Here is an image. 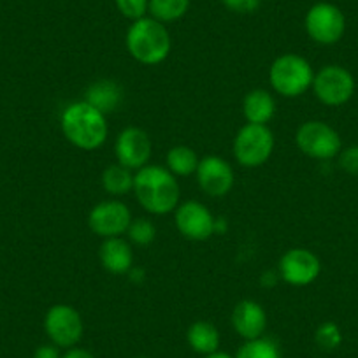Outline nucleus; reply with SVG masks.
I'll use <instances>...</instances> for the list:
<instances>
[{
    "label": "nucleus",
    "instance_id": "17",
    "mask_svg": "<svg viewBox=\"0 0 358 358\" xmlns=\"http://www.w3.org/2000/svg\"><path fill=\"white\" fill-rule=\"evenodd\" d=\"M276 113V101L267 90H251L243 101V115L248 123L267 125Z\"/></svg>",
    "mask_w": 358,
    "mask_h": 358
},
{
    "label": "nucleus",
    "instance_id": "10",
    "mask_svg": "<svg viewBox=\"0 0 358 358\" xmlns=\"http://www.w3.org/2000/svg\"><path fill=\"white\" fill-rule=\"evenodd\" d=\"M174 223L179 234L188 241L202 243L216 232V218L202 202L188 201L174 211Z\"/></svg>",
    "mask_w": 358,
    "mask_h": 358
},
{
    "label": "nucleus",
    "instance_id": "20",
    "mask_svg": "<svg viewBox=\"0 0 358 358\" xmlns=\"http://www.w3.org/2000/svg\"><path fill=\"white\" fill-rule=\"evenodd\" d=\"M134 176L130 169L113 164L102 172V188L113 197H122L134 192Z\"/></svg>",
    "mask_w": 358,
    "mask_h": 358
},
{
    "label": "nucleus",
    "instance_id": "7",
    "mask_svg": "<svg viewBox=\"0 0 358 358\" xmlns=\"http://www.w3.org/2000/svg\"><path fill=\"white\" fill-rule=\"evenodd\" d=\"M297 148L309 158L315 160H330L341 153V137L329 123L306 122L299 127L295 134Z\"/></svg>",
    "mask_w": 358,
    "mask_h": 358
},
{
    "label": "nucleus",
    "instance_id": "24",
    "mask_svg": "<svg viewBox=\"0 0 358 358\" xmlns=\"http://www.w3.org/2000/svg\"><path fill=\"white\" fill-rule=\"evenodd\" d=\"M316 346L322 348L323 351H334L343 343V332L339 325L334 322H323L315 332Z\"/></svg>",
    "mask_w": 358,
    "mask_h": 358
},
{
    "label": "nucleus",
    "instance_id": "23",
    "mask_svg": "<svg viewBox=\"0 0 358 358\" xmlns=\"http://www.w3.org/2000/svg\"><path fill=\"white\" fill-rule=\"evenodd\" d=\"M236 358H283L280 346L271 337H258V339L244 341L243 346L237 350Z\"/></svg>",
    "mask_w": 358,
    "mask_h": 358
},
{
    "label": "nucleus",
    "instance_id": "14",
    "mask_svg": "<svg viewBox=\"0 0 358 358\" xmlns=\"http://www.w3.org/2000/svg\"><path fill=\"white\" fill-rule=\"evenodd\" d=\"M195 174H197L199 187L209 197H225L236 183L232 165L216 155L202 158Z\"/></svg>",
    "mask_w": 358,
    "mask_h": 358
},
{
    "label": "nucleus",
    "instance_id": "32",
    "mask_svg": "<svg viewBox=\"0 0 358 358\" xmlns=\"http://www.w3.org/2000/svg\"><path fill=\"white\" fill-rule=\"evenodd\" d=\"M134 358H148V357H134Z\"/></svg>",
    "mask_w": 358,
    "mask_h": 358
},
{
    "label": "nucleus",
    "instance_id": "13",
    "mask_svg": "<svg viewBox=\"0 0 358 358\" xmlns=\"http://www.w3.org/2000/svg\"><path fill=\"white\" fill-rule=\"evenodd\" d=\"M151 153H153V144H151L148 132H144L143 129L129 127L116 137V160L130 171H139V169L146 167L151 160Z\"/></svg>",
    "mask_w": 358,
    "mask_h": 358
},
{
    "label": "nucleus",
    "instance_id": "5",
    "mask_svg": "<svg viewBox=\"0 0 358 358\" xmlns=\"http://www.w3.org/2000/svg\"><path fill=\"white\" fill-rule=\"evenodd\" d=\"M274 144V134L267 125L246 123L234 139V157L243 167L257 169L271 158Z\"/></svg>",
    "mask_w": 358,
    "mask_h": 358
},
{
    "label": "nucleus",
    "instance_id": "1",
    "mask_svg": "<svg viewBox=\"0 0 358 358\" xmlns=\"http://www.w3.org/2000/svg\"><path fill=\"white\" fill-rule=\"evenodd\" d=\"M134 194L148 213L157 216L174 213L181 197L176 176L167 167L150 164L134 176Z\"/></svg>",
    "mask_w": 358,
    "mask_h": 358
},
{
    "label": "nucleus",
    "instance_id": "16",
    "mask_svg": "<svg viewBox=\"0 0 358 358\" xmlns=\"http://www.w3.org/2000/svg\"><path fill=\"white\" fill-rule=\"evenodd\" d=\"M102 267L111 274H127L134 265L132 246L122 237L104 239L99 250Z\"/></svg>",
    "mask_w": 358,
    "mask_h": 358
},
{
    "label": "nucleus",
    "instance_id": "15",
    "mask_svg": "<svg viewBox=\"0 0 358 358\" xmlns=\"http://www.w3.org/2000/svg\"><path fill=\"white\" fill-rule=\"evenodd\" d=\"M232 327L244 341L258 339L264 336L267 329V313L264 306L257 301L244 299L234 308L232 311Z\"/></svg>",
    "mask_w": 358,
    "mask_h": 358
},
{
    "label": "nucleus",
    "instance_id": "2",
    "mask_svg": "<svg viewBox=\"0 0 358 358\" xmlns=\"http://www.w3.org/2000/svg\"><path fill=\"white\" fill-rule=\"evenodd\" d=\"M60 127L65 139L83 151L99 150L108 141L109 125L106 115L86 101L67 106L62 113Z\"/></svg>",
    "mask_w": 358,
    "mask_h": 358
},
{
    "label": "nucleus",
    "instance_id": "3",
    "mask_svg": "<svg viewBox=\"0 0 358 358\" xmlns=\"http://www.w3.org/2000/svg\"><path fill=\"white\" fill-rule=\"evenodd\" d=\"M127 50L143 65H158L171 53V34L164 23L151 16L136 20L127 32Z\"/></svg>",
    "mask_w": 358,
    "mask_h": 358
},
{
    "label": "nucleus",
    "instance_id": "12",
    "mask_svg": "<svg viewBox=\"0 0 358 358\" xmlns=\"http://www.w3.org/2000/svg\"><path fill=\"white\" fill-rule=\"evenodd\" d=\"M322 273V262L306 248H292L281 257L280 276L292 287H308L315 283Z\"/></svg>",
    "mask_w": 358,
    "mask_h": 358
},
{
    "label": "nucleus",
    "instance_id": "30",
    "mask_svg": "<svg viewBox=\"0 0 358 358\" xmlns=\"http://www.w3.org/2000/svg\"><path fill=\"white\" fill-rule=\"evenodd\" d=\"M62 358H95V355L92 353V351L85 350V348L74 346L69 348V350L62 355Z\"/></svg>",
    "mask_w": 358,
    "mask_h": 358
},
{
    "label": "nucleus",
    "instance_id": "4",
    "mask_svg": "<svg viewBox=\"0 0 358 358\" xmlns=\"http://www.w3.org/2000/svg\"><path fill=\"white\" fill-rule=\"evenodd\" d=\"M315 72L304 57L285 53L268 69V81L278 95L285 99L301 97L313 86Z\"/></svg>",
    "mask_w": 358,
    "mask_h": 358
},
{
    "label": "nucleus",
    "instance_id": "27",
    "mask_svg": "<svg viewBox=\"0 0 358 358\" xmlns=\"http://www.w3.org/2000/svg\"><path fill=\"white\" fill-rule=\"evenodd\" d=\"M339 165L348 174L358 176V146H350L341 151Z\"/></svg>",
    "mask_w": 358,
    "mask_h": 358
},
{
    "label": "nucleus",
    "instance_id": "28",
    "mask_svg": "<svg viewBox=\"0 0 358 358\" xmlns=\"http://www.w3.org/2000/svg\"><path fill=\"white\" fill-rule=\"evenodd\" d=\"M222 2L230 9V11L241 13V15L255 13L262 4V0H222Z\"/></svg>",
    "mask_w": 358,
    "mask_h": 358
},
{
    "label": "nucleus",
    "instance_id": "11",
    "mask_svg": "<svg viewBox=\"0 0 358 358\" xmlns=\"http://www.w3.org/2000/svg\"><path fill=\"white\" fill-rule=\"evenodd\" d=\"M132 223L129 206L120 201L99 202L88 215V227L102 239L122 237Z\"/></svg>",
    "mask_w": 358,
    "mask_h": 358
},
{
    "label": "nucleus",
    "instance_id": "19",
    "mask_svg": "<svg viewBox=\"0 0 358 358\" xmlns=\"http://www.w3.org/2000/svg\"><path fill=\"white\" fill-rule=\"evenodd\" d=\"M187 343L195 353L199 355H211L220 350L222 344V336H220L218 329L213 325L211 322L206 320H199V322L192 323L187 330Z\"/></svg>",
    "mask_w": 358,
    "mask_h": 358
},
{
    "label": "nucleus",
    "instance_id": "9",
    "mask_svg": "<svg viewBox=\"0 0 358 358\" xmlns=\"http://www.w3.org/2000/svg\"><path fill=\"white\" fill-rule=\"evenodd\" d=\"M304 27L308 36L315 43L330 46L344 36L346 18L337 6L329 4V2H318L306 15Z\"/></svg>",
    "mask_w": 358,
    "mask_h": 358
},
{
    "label": "nucleus",
    "instance_id": "25",
    "mask_svg": "<svg viewBox=\"0 0 358 358\" xmlns=\"http://www.w3.org/2000/svg\"><path fill=\"white\" fill-rule=\"evenodd\" d=\"M127 234H129L130 243L137 244V246H148V244L153 243L155 237H157V229H155V225L150 220L137 218L132 220Z\"/></svg>",
    "mask_w": 358,
    "mask_h": 358
},
{
    "label": "nucleus",
    "instance_id": "26",
    "mask_svg": "<svg viewBox=\"0 0 358 358\" xmlns=\"http://www.w3.org/2000/svg\"><path fill=\"white\" fill-rule=\"evenodd\" d=\"M120 15L129 18L130 22L144 18L150 9V0H115Z\"/></svg>",
    "mask_w": 358,
    "mask_h": 358
},
{
    "label": "nucleus",
    "instance_id": "31",
    "mask_svg": "<svg viewBox=\"0 0 358 358\" xmlns=\"http://www.w3.org/2000/svg\"><path fill=\"white\" fill-rule=\"evenodd\" d=\"M204 358H236V357H232V355L230 353H227V351H215V353H211V355H206Z\"/></svg>",
    "mask_w": 358,
    "mask_h": 358
},
{
    "label": "nucleus",
    "instance_id": "21",
    "mask_svg": "<svg viewBox=\"0 0 358 358\" xmlns=\"http://www.w3.org/2000/svg\"><path fill=\"white\" fill-rule=\"evenodd\" d=\"M199 157L190 146H174L169 150L167 158H165V164H167V169L174 176H181V178H187V176H192L197 172L199 167Z\"/></svg>",
    "mask_w": 358,
    "mask_h": 358
},
{
    "label": "nucleus",
    "instance_id": "22",
    "mask_svg": "<svg viewBox=\"0 0 358 358\" xmlns=\"http://www.w3.org/2000/svg\"><path fill=\"white\" fill-rule=\"evenodd\" d=\"M190 9V0H150L148 13L160 23H172L183 18Z\"/></svg>",
    "mask_w": 358,
    "mask_h": 358
},
{
    "label": "nucleus",
    "instance_id": "6",
    "mask_svg": "<svg viewBox=\"0 0 358 358\" xmlns=\"http://www.w3.org/2000/svg\"><path fill=\"white\" fill-rule=\"evenodd\" d=\"M44 330L51 344L58 348H74L85 334L81 313L67 304L51 306L44 316Z\"/></svg>",
    "mask_w": 358,
    "mask_h": 358
},
{
    "label": "nucleus",
    "instance_id": "8",
    "mask_svg": "<svg viewBox=\"0 0 358 358\" xmlns=\"http://www.w3.org/2000/svg\"><path fill=\"white\" fill-rule=\"evenodd\" d=\"M311 88L322 104L337 108L353 97L355 79L351 72L341 65H325L315 74Z\"/></svg>",
    "mask_w": 358,
    "mask_h": 358
},
{
    "label": "nucleus",
    "instance_id": "29",
    "mask_svg": "<svg viewBox=\"0 0 358 358\" xmlns=\"http://www.w3.org/2000/svg\"><path fill=\"white\" fill-rule=\"evenodd\" d=\"M32 358H62L60 348L55 346V344H43L34 351Z\"/></svg>",
    "mask_w": 358,
    "mask_h": 358
},
{
    "label": "nucleus",
    "instance_id": "18",
    "mask_svg": "<svg viewBox=\"0 0 358 358\" xmlns=\"http://www.w3.org/2000/svg\"><path fill=\"white\" fill-rule=\"evenodd\" d=\"M122 88L115 81L101 79V81L88 86L85 101L94 106L95 109H99L101 113H104V115H109V113L118 109V106L122 104Z\"/></svg>",
    "mask_w": 358,
    "mask_h": 358
}]
</instances>
